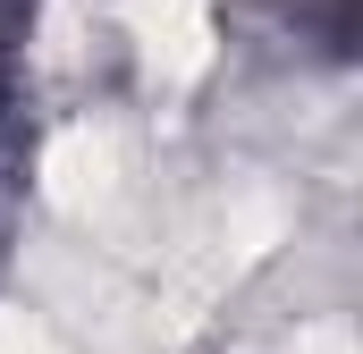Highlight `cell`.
I'll return each instance as SVG.
<instances>
[{
  "mask_svg": "<svg viewBox=\"0 0 363 354\" xmlns=\"http://www.w3.org/2000/svg\"><path fill=\"white\" fill-rule=\"evenodd\" d=\"M9 76H17V25H9V0H0V101H9Z\"/></svg>",
  "mask_w": 363,
  "mask_h": 354,
  "instance_id": "cell-1",
  "label": "cell"
}]
</instances>
